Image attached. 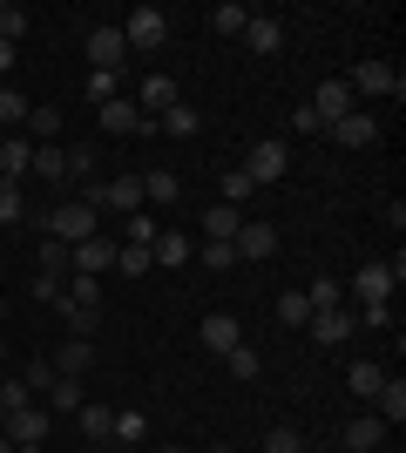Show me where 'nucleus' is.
Wrapping results in <instances>:
<instances>
[{"label":"nucleus","instance_id":"nucleus-1","mask_svg":"<svg viewBox=\"0 0 406 453\" xmlns=\"http://www.w3.org/2000/svg\"><path fill=\"white\" fill-rule=\"evenodd\" d=\"M41 224H48V237H61V244L75 250V244H88V237H96V210L81 203V196H61V203L48 210Z\"/></svg>","mask_w":406,"mask_h":453},{"label":"nucleus","instance_id":"nucleus-2","mask_svg":"<svg viewBox=\"0 0 406 453\" xmlns=\"http://www.w3.org/2000/svg\"><path fill=\"white\" fill-rule=\"evenodd\" d=\"M346 88L352 95H393V102H406V75L393 68V61H359L346 75Z\"/></svg>","mask_w":406,"mask_h":453},{"label":"nucleus","instance_id":"nucleus-3","mask_svg":"<svg viewBox=\"0 0 406 453\" xmlns=\"http://www.w3.org/2000/svg\"><path fill=\"white\" fill-rule=\"evenodd\" d=\"M122 41H129V48H142V55H156V48L170 41V14H163V7H129Z\"/></svg>","mask_w":406,"mask_h":453},{"label":"nucleus","instance_id":"nucleus-4","mask_svg":"<svg viewBox=\"0 0 406 453\" xmlns=\"http://www.w3.org/2000/svg\"><path fill=\"white\" fill-rule=\"evenodd\" d=\"M285 170H291V150H285V142H251L244 176H251L257 189H264V183H285Z\"/></svg>","mask_w":406,"mask_h":453},{"label":"nucleus","instance_id":"nucleus-5","mask_svg":"<svg viewBox=\"0 0 406 453\" xmlns=\"http://www.w3.org/2000/svg\"><path fill=\"white\" fill-rule=\"evenodd\" d=\"M352 109H359V95L346 88V75H332V81H318V95H311V115H318V122H326V129H332V122H346Z\"/></svg>","mask_w":406,"mask_h":453},{"label":"nucleus","instance_id":"nucleus-6","mask_svg":"<svg viewBox=\"0 0 406 453\" xmlns=\"http://www.w3.org/2000/svg\"><path fill=\"white\" fill-rule=\"evenodd\" d=\"M0 426H7V440H14V447H41V440H48V426H55V413H48V406H20V413H7L0 419Z\"/></svg>","mask_w":406,"mask_h":453},{"label":"nucleus","instance_id":"nucleus-7","mask_svg":"<svg viewBox=\"0 0 406 453\" xmlns=\"http://www.w3.org/2000/svg\"><path fill=\"white\" fill-rule=\"evenodd\" d=\"M116 250L122 244H109V237H88L68 250V265H75V278H102V271H116Z\"/></svg>","mask_w":406,"mask_h":453},{"label":"nucleus","instance_id":"nucleus-8","mask_svg":"<svg viewBox=\"0 0 406 453\" xmlns=\"http://www.w3.org/2000/svg\"><path fill=\"white\" fill-rule=\"evenodd\" d=\"M122 55H129L122 27H96V35H88V68H109V75H122Z\"/></svg>","mask_w":406,"mask_h":453},{"label":"nucleus","instance_id":"nucleus-9","mask_svg":"<svg viewBox=\"0 0 406 453\" xmlns=\"http://www.w3.org/2000/svg\"><path fill=\"white\" fill-rule=\"evenodd\" d=\"M326 135H339V142H346V150H372V142H379V122H372L366 109H352L346 122H332Z\"/></svg>","mask_w":406,"mask_h":453},{"label":"nucleus","instance_id":"nucleus-10","mask_svg":"<svg viewBox=\"0 0 406 453\" xmlns=\"http://www.w3.org/2000/svg\"><path fill=\"white\" fill-rule=\"evenodd\" d=\"M311 339L318 345H346L352 332H359V319H352V311H311V325H305Z\"/></svg>","mask_w":406,"mask_h":453},{"label":"nucleus","instance_id":"nucleus-11","mask_svg":"<svg viewBox=\"0 0 406 453\" xmlns=\"http://www.w3.org/2000/svg\"><path fill=\"white\" fill-rule=\"evenodd\" d=\"M96 122L109 135H135V129H142V109H135L129 95H116V102H102V109H96Z\"/></svg>","mask_w":406,"mask_h":453},{"label":"nucleus","instance_id":"nucleus-12","mask_svg":"<svg viewBox=\"0 0 406 453\" xmlns=\"http://www.w3.org/2000/svg\"><path fill=\"white\" fill-rule=\"evenodd\" d=\"M352 298H359V304H387V298H393V271H387V265H359Z\"/></svg>","mask_w":406,"mask_h":453},{"label":"nucleus","instance_id":"nucleus-13","mask_svg":"<svg viewBox=\"0 0 406 453\" xmlns=\"http://www.w3.org/2000/svg\"><path fill=\"white\" fill-rule=\"evenodd\" d=\"M75 426H81V440H109L116 434V406H102V399H81V413H75Z\"/></svg>","mask_w":406,"mask_h":453},{"label":"nucleus","instance_id":"nucleus-14","mask_svg":"<svg viewBox=\"0 0 406 453\" xmlns=\"http://www.w3.org/2000/svg\"><path fill=\"white\" fill-rule=\"evenodd\" d=\"M196 257V244L190 237H176V230H156V244H149V265H170V271H183Z\"/></svg>","mask_w":406,"mask_h":453},{"label":"nucleus","instance_id":"nucleus-15","mask_svg":"<svg viewBox=\"0 0 406 453\" xmlns=\"http://www.w3.org/2000/svg\"><path fill=\"white\" fill-rule=\"evenodd\" d=\"M244 48H251V55H278V48H285V20L251 14V27H244Z\"/></svg>","mask_w":406,"mask_h":453},{"label":"nucleus","instance_id":"nucleus-16","mask_svg":"<svg viewBox=\"0 0 406 453\" xmlns=\"http://www.w3.org/2000/svg\"><path fill=\"white\" fill-rule=\"evenodd\" d=\"M27 170H34V142H27V135H7V142H0V176L20 183Z\"/></svg>","mask_w":406,"mask_h":453},{"label":"nucleus","instance_id":"nucleus-17","mask_svg":"<svg viewBox=\"0 0 406 453\" xmlns=\"http://www.w3.org/2000/svg\"><path fill=\"white\" fill-rule=\"evenodd\" d=\"M176 196H183V183H176L170 170H149V176H142V210H176Z\"/></svg>","mask_w":406,"mask_h":453},{"label":"nucleus","instance_id":"nucleus-18","mask_svg":"<svg viewBox=\"0 0 406 453\" xmlns=\"http://www.w3.org/2000/svg\"><path fill=\"white\" fill-rule=\"evenodd\" d=\"M203 345H211V352H231V345H244V325H237L231 311H211V319H203Z\"/></svg>","mask_w":406,"mask_h":453},{"label":"nucleus","instance_id":"nucleus-19","mask_svg":"<svg viewBox=\"0 0 406 453\" xmlns=\"http://www.w3.org/2000/svg\"><path fill=\"white\" fill-rule=\"evenodd\" d=\"M372 406H379V426H400L406 419V379H387V386H379V393H372Z\"/></svg>","mask_w":406,"mask_h":453},{"label":"nucleus","instance_id":"nucleus-20","mask_svg":"<svg viewBox=\"0 0 406 453\" xmlns=\"http://www.w3.org/2000/svg\"><path fill=\"white\" fill-rule=\"evenodd\" d=\"M88 359H96V345L68 339V345H61V352H55L48 365H55V379H81V372H88Z\"/></svg>","mask_w":406,"mask_h":453},{"label":"nucleus","instance_id":"nucleus-21","mask_svg":"<svg viewBox=\"0 0 406 453\" xmlns=\"http://www.w3.org/2000/svg\"><path fill=\"white\" fill-rule=\"evenodd\" d=\"M61 304V319H68V339H88L102 325V304H75V298H55Z\"/></svg>","mask_w":406,"mask_h":453},{"label":"nucleus","instance_id":"nucleus-22","mask_svg":"<svg viewBox=\"0 0 406 453\" xmlns=\"http://www.w3.org/2000/svg\"><path fill=\"white\" fill-rule=\"evenodd\" d=\"M271 250H278V230L271 224H244L237 230V257H271Z\"/></svg>","mask_w":406,"mask_h":453},{"label":"nucleus","instance_id":"nucleus-23","mask_svg":"<svg viewBox=\"0 0 406 453\" xmlns=\"http://www.w3.org/2000/svg\"><path fill=\"white\" fill-rule=\"evenodd\" d=\"M379 440H387V426H379V419H346V453H372L379 447Z\"/></svg>","mask_w":406,"mask_h":453},{"label":"nucleus","instance_id":"nucleus-24","mask_svg":"<svg viewBox=\"0 0 406 453\" xmlns=\"http://www.w3.org/2000/svg\"><path fill=\"white\" fill-rule=\"evenodd\" d=\"M41 399H48V413H81V399H88V393H81V379H55Z\"/></svg>","mask_w":406,"mask_h":453},{"label":"nucleus","instance_id":"nucleus-25","mask_svg":"<svg viewBox=\"0 0 406 453\" xmlns=\"http://www.w3.org/2000/svg\"><path fill=\"white\" fill-rule=\"evenodd\" d=\"M237 230H244V210H231V203L203 210V237H237Z\"/></svg>","mask_w":406,"mask_h":453},{"label":"nucleus","instance_id":"nucleus-26","mask_svg":"<svg viewBox=\"0 0 406 453\" xmlns=\"http://www.w3.org/2000/svg\"><path fill=\"white\" fill-rule=\"evenodd\" d=\"M20 135H27V142H55V135H61V109H48V102L27 109V129H20Z\"/></svg>","mask_w":406,"mask_h":453},{"label":"nucleus","instance_id":"nucleus-27","mask_svg":"<svg viewBox=\"0 0 406 453\" xmlns=\"http://www.w3.org/2000/svg\"><path fill=\"white\" fill-rule=\"evenodd\" d=\"M379 386H387V372H379V365H372V359H359V365H352V372H346V393H352V399H372V393H379Z\"/></svg>","mask_w":406,"mask_h":453},{"label":"nucleus","instance_id":"nucleus-28","mask_svg":"<svg viewBox=\"0 0 406 453\" xmlns=\"http://www.w3.org/2000/svg\"><path fill=\"white\" fill-rule=\"evenodd\" d=\"M224 359H231V379H244V386H257V379H264V359H257V345H231Z\"/></svg>","mask_w":406,"mask_h":453},{"label":"nucleus","instance_id":"nucleus-29","mask_svg":"<svg viewBox=\"0 0 406 453\" xmlns=\"http://www.w3.org/2000/svg\"><path fill=\"white\" fill-rule=\"evenodd\" d=\"M109 440H122V447H142V440H149V413L122 406V413H116V434H109Z\"/></svg>","mask_w":406,"mask_h":453},{"label":"nucleus","instance_id":"nucleus-30","mask_svg":"<svg viewBox=\"0 0 406 453\" xmlns=\"http://www.w3.org/2000/svg\"><path fill=\"white\" fill-rule=\"evenodd\" d=\"M170 102H176V81L170 75H149V81H142V102H135V109H142V115H163V109H170Z\"/></svg>","mask_w":406,"mask_h":453},{"label":"nucleus","instance_id":"nucleus-31","mask_svg":"<svg viewBox=\"0 0 406 453\" xmlns=\"http://www.w3.org/2000/svg\"><path fill=\"white\" fill-rule=\"evenodd\" d=\"M203 129V115L190 109V102H170V109H163V135H196Z\"/></svg>","mask_w":406,"mask_h":453},{"label":"nucleus","instance_id":"nucleus-32","mask_svg":"<svg viewBox=\"0 0 406 453\" xmlns=\"http://www.w3.org/2000/svg\"><path fill=\"white\" fill-rule=\"evenodd\" d=\"M34 176H48V183H61V176H68V156H61V142H34Z\"/></svg>","mask_w":406,"mask_h":453},{"label":"nucleus","instance_id":"nucleus-33","mask_svg":"<svg viewBox=\"0 0 406 453\" xmlns=\"http://www.w3.org/2000/svg\"><path fill=\"white\" fill-rule=\"evenodd\" d=\"M27 109H34V102L20 88H0V129H27Z\"/></svg>","mask_w":406,"mask_h":453},{"label":"nucleus","instance_id":"nucleus-34","mask_svg":"<svg viewBox=\"0 0 406 453\" xmlns=\"http://www.w3.org/2000/svg\"><path fill=\"white\" fill-rule=\"evenodd\" d=\"M34 265H41V278H61V271H68V244H61V237H41Z\"/></svg>","mask_w":406,"mask_h":453},{"label":"nucleus","instance_id":"nucleus-35","mask_svg":"<svg viewBox=\"0 0 406 453\" xmlns=\"http://www.w3.org/2000/svg\"><path fill=\"white\" fill-rule=\"evenodd\" d=\"M211 271H231L237 265V237H203V250H196Z\"/></svg>","mask_w":406,"mask_h":453},{"label":"nucleus","instance_id":"nucleus-36","mask_svg":"<svg viewBox=\"0 0 406 453\" xmlns=\"http://www.w3.org/2000/svg\"><path fill=\"white\" fill-rule=\"evenodd\" d=\"M211 27H217V35H244V27H251V7H237V0H224V7L211 14Z\"/></svg>","mask_w":406,"mask_h":453},{"label":"nucleus","instance_id":"nucleus-37","mask_svg":"<svg viewBox=\"0 0 406 453\" xmlns=\"http://www.w3.org/2000/svg\"><path fill=\"white\" fill-rule=\"evenodd\" d=\"M116 81H122V75H109V68H88V81H81V95H88V102H96V109H102V102H116Z\"/></svg>","mask_w":406,"mask_h":453},{"label":"nucleus","instance_id":"nucleus-38","mask_svg":"<svg viewBox=\"0 0 406 453\" xmlns=\"http://www.w3.org/2000/svg\"><path fill=\"white\" fill-rule=\"evenodd\" d=\"M305 304H311V311H339V278H311L305 284Z\"/></svg>","mask_w":406,"mask_h":453},{"label":"nucleus","instance_id":"nucleus-39","mask_svg":"<svg viewBox=\"0 0 406 453\" xmlns=\"http://www.w3.org/2000/svg\"><path fill=\"white\" fill-rule=\"evenodd\" d=\"M251 196H257V183H251V176H244V170H224V203H231V210H244Z\"/></svg>","mask_w":406,"mask_h":453},{"label":"nucleus","instance_id":"nucleus-40","mask_svg":"<svg viewBox=\"0 0 406 453\" xmlns=\"http://www.w3.org/2000/svg\"><path fill=\"white\" fill-rule=\"evenodd\" d=\"M20 217H27V196H20V183L0 176V224H20Z\"/></svg>","mask_w":406,"mask_h":453},{"label":"nucleus","instance_id":"nucleus-41","mask_svg":"<svg viewBox=\"0 0 406 453\" xmlns=\"http://www.w3.org/2000/svg\"><path fill=\"white\" fill-rule=\"evenodd\" d=\"M156 230H163V224H156V210H135V217H129V237H122V244H142V250H149V244H156Z\"/></svg>","mask_w":406,"mask_h":453},{"label":"nucleus","instance_id":"nucleus-42","mask_svg":"<svg viewBox=\"0 0 406 453\" xmlns=\"http://www.w3.org/2000/svg\"><path fill=\"white\" fill-rule=\"evenodd\" d=\"M278 325H311V304H305V291H285V298H278Z\"/></svg>","mask_w":406,"mask_h":453},{"label":"nucleus","instance_id":"nucleus-43","mask_svg":"<svg viewBox=\"0 0 406 453\" xmlns=\"http://www.w3.org/2000/svg\"><path fill=\"white\" fill-rule=\"evenodd\" d=\"M264 453H305V434H298V426H271V434H264Z\"/></svg>","mask_w":406,"mask_h":453},{"label":"nucleus","instance_id":"nucleus-44","mask_svg":"<svg viewBox=\"0 0 406 453\" xmlns=\"http://www.w3.org/2000/svg\"><path fill=\"white\" fill-rule=\"evenodd\" d=\"M20 35H27V14H20L14 0H7V7H0V41H7V48H14Z\"/></svg>","mask_w":406,"mask_h":453},{"label":"nucleus","instance_id":"nucleus-45","mask_svg":"<svg viewBox=\"0 0 406 453\" xmlns=\"http://www.w3.org/2000/svg\"><path fill=\"white\" fill-rule=\"evenodd\" d=\"M116 265H122V278H142V271H149V250H142V244H122Z\"/></svg>","mask_w":406,"mask_h":453},{"label":"nucleus","instance_id":"nucleus-46","mask_svg":"<svg viewBox=\"0 0 406 453\" xmlns=\"http://www.w3.org/2000/svg\"><path fill=\"white\" fill-rule=\"evenodd\" d=\"M61 156H68V176H88V170H96V150H88V142H68Z\"/></svg>","mask_w":406,"mask_h":453},{"label":"nucleus","instance_id":"nucleus-47","mask_svg":"<svg viewBox=\"0 0 406 453\" xmlns=\"http://www.w3.org/2000/svg\"><path fill=\"white\" fill-rule=\"evenodd\" d=\"M61 298H75V304H102V284H96V278H75V284H61Z\"/></svg>","mask_w":406,"mask_h":453},{"label":"nucleus","instance_id":"nucleus-48","mask_svg":"<svg viewBox=\"0 0 406 453\" xmlns=\"http://www.w3.org/2000/svg\"><path fill=\"white\" fill-rule=\"evenodd\" d=\"M20 386H27V393H48V386H55V365H48V359H34V365H27V379H20Z\"/></svg>","mask_w":406,"mask_h":453},{"label":"nucleus","instance_id":"nucleus-49","mask_svg":"<svg viewBox=\"0 0 406 453\" xmlns=\"http://www.w3.org/2000/svg\"><path fill=\"white\" fill-rule=\"evenodd\" d=\"M7 68H14V48H7V41H0V75H7Z\"/></svg>","mask_w":406,"mask_h":453},{"label":"nucleus","instance_id":"nucleus-50","mask_svg":"<svg viewBox=\"0 0 406 453\" xmlns=\"http://www.w3.org/2000/svg\"><path fill=\"white\" fill-rule=\"evenodd\" d=\"M0 453H14V440H7V434H0Z\"/></svg>","mask_w":406,"mask_h":453},{"label":"nucleus","instance_id":"nucleus-51","mask_svg":"<svg viewBox=\"0 0 406 453\" xmlns=\"http://www.w3.org/2000/svg\"><path fill=\"white\" fill-rule=\"evenodd\" d=\"M203 453H231V447H203Z\"/></svg>","mask_w":406,"mask_h":453},{"label":"nucleus","instance_id":"nucleus-52","mask_svg":"<svg viewBox=\"0 0 406 453\" xmlns=\"http://www.w3.org/2000/svg\"><path fill=\"white\" fill-rule=\"evenodd\" d=\"M14 453H41V447H14Z\"/></svg>","mask_w":406,"mask_h":453},{"label":"nucleus","instance_id":"nucleus-53","mask_svg":"<svg viewBox=\"0 0 406 453\" xmlns=\"http://www.w3.org/2000/svg\"><path fill=\"white\" fill-rule=\"evenodd\" d=\"M0 359H7V339H0Z\"/></svg>","mask_w":406,"mask_h":453},{"label":"nucleus","instance_id":"nucleus-54","mask_svg":"<svg viewBox=\"0 0 406 453\" xmlns=\"http://www.w3.org/2000/svg\"><path fill=\"white\" fill-rule=\"evenodd\" d=\"M0 386H7V365H0Z\"/></svg>","mask_w":406,"mask_h":453},{"label":"nucleus","instance_id":"nucleus-55","mask_svg":"<svg viewBox=\"0 0 406 453\" xmlns=\"http://www.w3.org/2000/svg\"><path fill=\"white\" fill-rule=\"evenodd\" d=\"M0 319H7V298H0Z\"/></svg>","mask_w":406,"mask_h":453},{"label":"nucleus","instance_id":"nucleus-56","mask_svg":"<svg viewBox=\"0 0 406 453\" xmlns=\"http://www.w3.org/2000/svg\"><path fill=\"white\" fill-rule=\"evenodd\" d=\"M163 453H183V447H163Z\"/></svg>","mask_w":406,"mask_h":453}]
</instances>
